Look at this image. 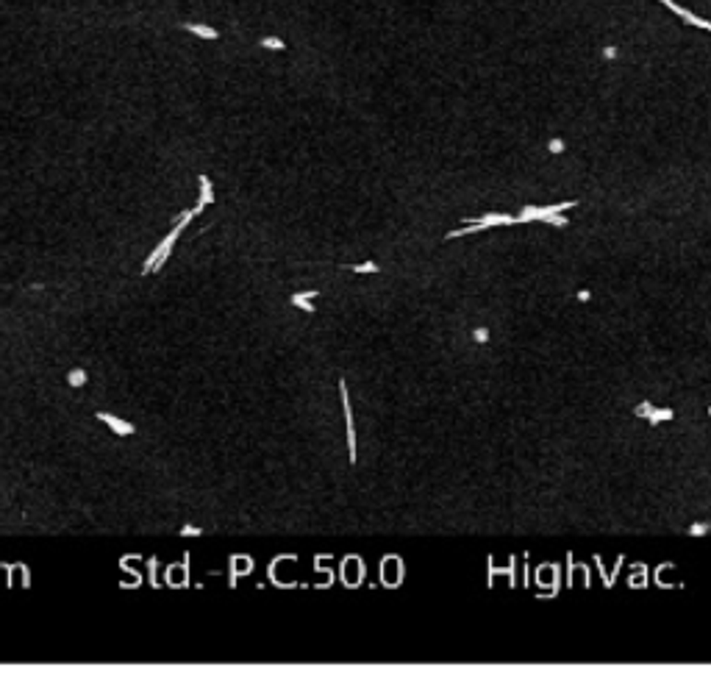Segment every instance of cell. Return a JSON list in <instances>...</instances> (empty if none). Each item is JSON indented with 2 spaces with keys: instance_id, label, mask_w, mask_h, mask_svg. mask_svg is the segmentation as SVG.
I'll return each mask as SVG.
<instances>
[{
  "instance_id": "obj_1",
  "label": "cell",
  "mask_w": 711,
  "mask_h": 692,
  "mask_svg": "<svg viewBox=\"0 0 711 692\" xmlns=\"http://www.w3.org/2000/svg\"><path fill=\"white\" fill-rule=\"evenodd\" d=\"M195 215H201V212H198V209H187V212L178 217V223H175V226L170 229V233H167V236L159 242V247H156V250L148 256V261H145V267H142V275H150V272H156V270H159V267L167 261V256H170V250H173L175 239L181 236V231L189 226V220H192Z\"/></svg>"
},
{
  "instance_id": "obj_2",
  "label": "cell",
  "mask_w": 711,
  "mask_h": 692,
  "mask_svg": "<svg viewBox=\"0 0 711 692\" xmlns=\"http://www.w3.org/2000/svg\"><path fill=\"white\" fill-rule=\"evenodd\" d=\"M339 392H342V409H345V426H347V454H350V461H356V426H353V412H350L345 381L339 384Z\"/></svg>"
},
{
  "instance_id": "obj_3",
  "label": "cell",
  "mask_w": 711,
  "mask_h": 692,
  "mask_svg": "<svg viewBox=\"0 0 711 692\" xmlns=\"http://www.w3.org/2000/svg\"><path fill=\"white\" fill-rule=\"evenodd\" d=\"M662 3H664V6L670 8V11H675V14L681 17V20H687L689 25H695V28H703V31H711V22H709V20H703V17L692 14V11H687V8H684V6H678L675 0H662Z\"/></svg>"
},
{
  "instance_id": "obj_4",
  "label": "cell",
  "mask_w": 711,
  "mask_h": 692,
  "mask_svg": "<svg viewBox=\"0 0 711 692\" xmlns=\"http://www.w3.org/2000/svg\"><path fill=\"white\" fill-rule=\"evenodd\" d=\"M97 420L100 423H106L114 434H120V437H131L136 429L128 423V420H120V417H114V415H109V412H97Z\"/></svg>"
},
{
  "instance_id": "obj_5",
  "label": "cell",
  "mask_w": 711,
  "mask_h": 692,
  "mask_svg": "<svg viewBox=\"0 0 711 692\" xmlns=\"http://www.w3.org/2000/svg\"><path fill=\"white\" fill-rule=\"evenodd\" d=\"M198 184H201V198H198V212H203L209 203H214V190H212V181H209V176H201L198 178Z\"/></svg>"
},
{
  "instance_id": "obj_6",
  "label": "cell",
  "mask_w": 711,
  "mask_h": 692,
  "mask_svg": "<svg viewBox=\"0 0 711 692\" xmlns=\"http://www.w3.org/2000/svg\"><path fill=\"white\" fill-rule=\"evenodd\" d=\"M320 292L317 289H311V292H297V295H292V303L297 306V309H303V312H308V314H314V298H317Z\"/></svg>"
},
{
  "instance_id": "obj_7",
  "label": "cell",
  "mask_w": 711,
  "mask_h": 692,
  "mask_svg": "<svg viewBox=\"0 0 711 692\" xmlns=\"http://www.w3.org/2000/svg\"><path fill=\"white\" fill-rule=\"evenodd\" d=\"M184 31L201 36V39H220V31L217 28H209V25H201V22H184Z\"/></svg>"
},
{
  "instance_id": "obj_8",
  "label": "cell",
  "mask_w": 711,
  "mask_h": 692,
  "mask_svg": "<svg viewBox=\"0 0 711 692\" xmlns=\"http://www.w3.org/2000/svg\"><path fill=\"white\" fill-rule=\"evenodd\" d=\"M67 381H70V387H84V384H86V373H84V370H70V373H67Z\"/></svg>"
},
{
  "instance_id": "obj_9",
  "label": "cell",
  "mask_w": 711,
  "mask_h": 692,
  "mask_svg": "<svg viewBox=\"0 0 711 692\" xmlns=\"http://www.w3.org/2000/svg\"><path fill=\"white\" fill-rule=\"evenodd\" d=\"M353 272H378V264H373V261H364V264H356V267H350Z\"/></svg>"
},
{
  "instance_id": "obj_10",
  "label": "cell",
  "mask_w": 711,
  "mask_h": 692,
  "mask_svg": "<svg viewBox=\"0 0 711 692\" xmlns=\"http://www.w3.org/2000/svg\"><path fill=\"white\" fill-rule=\"evenodd\" d=\"M261 45H264V47H272V50H283V42H281V39H272V36H267Z\"/></svg>"
},
{
  "instance_id": "obj_11",
  "label": "cell",
  "mask_w": 711,
  "mask_h": 692,
  "mask_svg": "<svg viewBox=\"0 0 711 692\" xmlns=\"http://www.w3.org/2000/svg\"><path fill=\"white\" fill-rule=\"evenodd\" d=\"M181 534H184V537H198V534H201V528H198V525H184V528H181Z\"/></svg>"
}]
</instances>
